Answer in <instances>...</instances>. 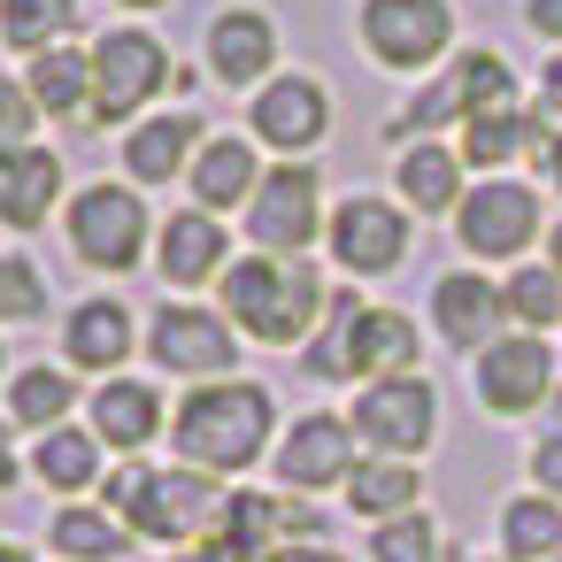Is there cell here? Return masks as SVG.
Returning <instances> with one entry per match:
<instances>
[{
    "instance_id": "1",
    "label": "cell",
    "mask_w": 562,
    "mask_h": 562,
    "mask_svg": "<svg viewBox=\"0 0 562 562\" xmlns=\"http://www.w3.org/2000/svg\"><path fill=\"white\" fill-rule=\"evenodd\" d=\"M170 439H178V462H193V470H247L270 439V393L262 385H201L170 416Z\"/></svg>"
},
{
    "instance_id": "2",
    "label": "cell",
    "mask_w": 562,
    "mask_h": 562,
    "mask_svg": "<svg viewBox=\"0 0 562 562\" xmlns=\"http://www.w3.org/2000/svg\"><path fill=\"white\" fill-rule=\"evenodd\" d=\"M224 301H232V316H239L255 339L293 347V339L324 316L331 293L316 285L308 262H293V255H255V262H232V270H224Z\"/></svg>"
},
{
    "instance_id": "3",
    "label": "cell",
    "mask_w": 562,
    "mask_h": 562,
    "mask_svg": "<svg viewBox=\"0 0 562 562\" xmlns=\"http://www.w3.org/2000/svg\"><path fill=\"white\" fill-rule=\"evenodd\" d=\"M416 362V324L393 308H339V339L316 347V378H401Z\"/></svg>"
},
{
    "instance_id": "4",
    "label": "cell",
    "mask_w": 562,
    "mask_h": 562,
    "mask_svg": "<svg viewBox=\"0 0 562 562\" xmlns=\"http://www.w3.org/2000/svg\"><path fill=\"white\" fill-rule=\"evenodd\" d=\"M170 86V55L147 32H109L93 47V124H116L132 109H147Z\"/></svg>"
},
{
    "instance_id": "5",
    "label": "cell",
    "mask_w": 562,
    "mask_h": 562,
    "mask_svg": "<svg viewBox=\"0 0 562 562\" xmlns=\"http://www.w3.org/2000/svg\"><path fill=\"white\" fill-rule=\"evenodd\" d=\"M370 447H385V454H416V447H431V431H439V393L424 385V378H370L362 385V401H355V416H347Z\"/></svg>"
},
{
    "instance_id": "6",
    "label": "cell",
    "mask_w": 562,
    "mask_h": 562,
    "mask_svg": "<svg viewBox=\"0 0 562 562\" xmlns=\"http://www.w3.org/2000/svg\"><path fill=\"white\" fill-rule=\"evenodd\" d=\"M70 239H78V255H86L93 270H132L139 247H147V209H139V193H124V186H86L78 209H70Z\"/></svg>"
},
{
    "instance_id": "7",
    "label": "cell",
    "mask_w": 562,
    "mask_h": 562,
    "mask_svg": "<svg viewBox=\"0 0 562 562\" xmlns=\"http://www.w3.org/2000/svg\"><path fill=\"white\" fill-rule=\"evenodd\" d=\"M454 224H462V247L470 255H524L539 239V193L516 186V178H485V186L462 193Z\"/></svg>"
},
{
    "instance_id": "8",
    "label": "cell",
    "mask_w": 562,
    "mask_h": 562,
    "mask_svg": "<svg viewBox=\"0 0 562 562\" xmlns=\"http://www.w3.org/2000/svg\"><path fill=\"white\" fill-rule=\"evenodd\" d=\"M447 32H454L447 0H370L362 9V40L385 70H424L447 47Z\"/></svg>"
},
{
    "instance_id": "9",
    "label": "cell",
    "mask_w": 562,
    "mask_h": 562,
    "mask_svg": "<svg viewBox=\"0 0 562 562\" xmlns=\"http://www.w3.org/2000/svg\"><path fill=\"white\" fill-rule=\"evenodd\" d=\"M247 232L262 255H301L316 239V170H301V162L270 170L247 201Z\"/></svg>"
},
{
    "instance_id": "10",
    "label": "cell",
    "mask_w": 562,
    "mask_h": 562,
    "mask_svg": "<svg viewBox=\"0 0 562 562\" xmlns=\"http://www.w3.org/2000/svg\"><path fill=\"white\" fill-rule=\"evenodd\" d=\"M216 485L201 477V470H155L147 477V501H139V516H132V531H147V539H193V531H209L216 524Z\"/></svg>"
},
{
    "instance_id": "11",
    "label": "cell",
    "mask_w": 562,
    "mask_h": 562,
    "mask_svg": "<svg viewBox=\"0 0 562 562\" xmlns=\"http://www.w3.org/2000/svg\"><path fill=\"white\" fill-rule=\"evenodd\" d=\"M547 347L539 339H493L485 355H477V401L485 408H501V416H524V408H539L547 401Z\"/></svg>"
},
{
    "instance_id": "12",
    "label": "cell",
    "mask_w": 562,
    "mask_h": 562,
    "mask_svg": "<svg viewBox=\"0 0 562 562\" xmlns=\"http://www.w3.org/2000/svg\"><path fill=\"white\" fill-rule=\"evenodd\" d=\"M331 247H339L347 270L385 278V270H401V255H408V224H401V209H385V201H347V209L331 216Z\"/></svg>"
},
{
    "instance_id": "13",
    "label": "cell",
    "mask_w": 562,
    "mask_h": 562,
    "mask_svg": "<svg viewBox=\"0 0 562 562\" xmlns=\"http://www.w3.org/2000/svg\"><path fill=\"white\" fill-rule=\"evenodd\" d=\"M255 132H262L270 147H285V155L316 147V139L331 132V101H324V86H316V78H278V86H262V101H255Z\"/></svg>"
},
{
    "instance_id": "14",
    "label": "cell",
    "mask_w": 562,
    "mask_h": 562,
    "mask_svg": "<svg viewBox=\"0 0 562 562\" xmlns=\"http://www.w3.org/2000/svg\"><path fill=\"white\" fill-rule=\"evenodd\" d=\"M155 362H170L178 378H224L232 370V331L209 308H162L155 316Z\"/></svg>"
},
{
    "instance_id": "15",
    "label": "cell",
    "mask_w": 562,
    "mask_h": 562,
    "mask_svg": "<svg viewBox=\"0 0 562 562\" xmlns=\"http://www.w3.org/2000/svg\"><path fill=\"white\" fill-rule=\"evenodd\" d=\"M55 193H63V162H55L47 147H16V155H0V224H16V232L47 224Z\"/></svg>"
},
{
    "instance_id": "16",
    "label": "cell",
    "mask_w": 562,
    "mask_h": 562,
    "mask_svg": "<svg viewBox=\"0 0 562 562\" xmlns=\"http://www.w3.org/2000/svg\"><path fill=\"white\" fill-rule=\"evenodd\" d=\"M278 477L301 485V493L339 485V477H347V424H339V416H301L293 439H285V454H278Z\"/></svg>"
},
{
    "instance_id": "17",
    "label": "cell",
    "mask_w": 562,
    "mask_h": 562,
    "mask_svg": "<svg viewBox=\"0 0 562 562\" xmlns=\"http://www.w3.org/2000/svg\"><path fill=\"white\" fill-rule=\"evenodd\" d=\"M201 147V116H155V124H139L132 139H124V170L139 178V186H162V178H178L186 170V155Z\"/></svg>"
},
{
    "instance_id": "18",
    "label": "cell",
    "mask_w": 562,
    "mask_h": 562,
    "mask_svg": "<svg viewBox=\"0 0 562 562\" xmlns=\"http://www.w3.org/2000/svg\"><path fill=\"white\" fill-rule=\"evenodd\" d=\"M209 55H216V78H224V86H247V78H262V70H270V55H278V32H270V16H255V9H232V16H216V32H209Z\"/></svg>"
},
{
    "instance_id": "19",
    "label": "cell",
    "mask_w": 562,
    "mask_h": 562,
    "mask_svg": "<svg viewBox=\"0 0 562 562\" xmlns=\"http://www.w3.org/2000/svg\"><path fill=\"white\" fill-rule=\"evenodd\" d=\"M501 308H508V301H501L485 278H439V293H431V316H439V331H447L454 347H493Z\"/></svg>"
},
{
    "instance_id": "20",
    "label": "cell",
    "mask_w": 562,
    "mask_h": 562,
    "mask_svg": "<svg viewBox=\"0 0 562 562\" xmlns=\"http://www.w3.org/2000/svg\"><path fill=\"white\" fill-rule=\"evenodd\" d=\"M93 431H101L109 447H147V439L162 431V401H155V385H139V378H109V385L93 393Z\"/></svg>"
},
{
    "instance_id": "21",
    "label": "cell",
    "mask_w": 562,
    "mask_h": 562,
    "mask_svg": "<svg viewBox=\"0 0 562 562\" xmlns=\"http://www.w3.org/2000/svg\"><path fill=\"white\" fill-rule=\"evenodd\" d=\"M216 270H224V224H216L209 209L170 216V232H162V278H170V285H201V278H216Z\"/></svg>"
},
{
    "instance_id": "22",
    "label": "cell",
    "mask_w": 562,
    "mask_h": 562,
    "mask_svg": "<svg viewBox=\"0 0 562 562\" xmlns=\"http://www.w3.org/2000/svg\"><path fill=\"white\" fill-rule=\"evenodd\" d=\"M255 186H262V170H255V147H247V139H209V147H201V162H193L201 209H239Z\"/></svg>"
},
{
    "instance_id": "23",
    "label": "cell",
    "mask_w": 562,
    "mask_h": 562,
    "mask_svg": "<svg viewBox=\"0 0 562 562\" xmlns=\"http://www.w3.org/2000/svg\"><path fill=\"white\" fill-rule=\"evenodd\" d=\"M63 347H70V362H86V370L124 362V355H132V316H124V301H78Z\"/></svg>"
},
{
    "instance_id": "24",
    "label": "cell",
    "mask_w": 562,
    "mask_h": 562,
    "mask_svg": "<svg viewBox=\"0 0 562 562\" xmlns=\"http://www.w3.org/2000/svg\"><path fill=\"white\" fill-rule=\"evenodd\" d=\"M270 524H278V508H270L262 493H232V501L216 508V524H209V547H216L224 562H262V554L278 547Z\"/></svg>"
},
{
    "instance_id": "25",
    "label": "cell",
    "mask_w": 562,
    "mask_h": 562,
    "mask_svg": "<svg viewBox=\"0 0 562 562\" xmlns=\"http://www.w3.org/2000/svg\"><path fill=\"white\" fill-rule=\"evenodd\" d=\"M32 101H40L47 116H78V109H93V55H70V47L32 55Z\"/></svg>"
},
{
    "instance_id": "26",
    "label": "cell",
    "mask_w": 562,
    "mask_h": 562,
    "mask_svg": "<svg viewBox=\"0 0 562 562\" xmlns=\"http://www.w3.org/2000/svg\"><path fill=\"white\" fill-rule=\"evenodd\" d=\"M401 201L439 216V209H462V155L447 147H408L401 155Z\"/></svg>"
},
{
    "instance_id": "27",
    "label": "cell",
    "mask_w": 562,
    "mask_h": 562,
    "mask_svg": "<svg viewBox=\"0 0 562 562\" xmlns=\"http://www.w3.org/2000/svg\"><path fill=\"white\" fill-rule=\"evenodd\" d=\"M78 24V0H0V40L16 55H47Z\"/></svg>"
},
{
    "instance_id": "28",
    "label": "cell",
    "mask_w": 562,
    "mask_h": 562,
    "mask_svg": "<svg viewBox=\"0 0 562 562\" xmlns=\"http://www.w3.org/2000/svg\"><path fill=\"white\" fill-rule=\"evenodd\" d=\"M416 493H424V477H416L408 462H362V470H355V485H347L355 516H378V524L408 516V508H416Z\"/></svg>"
},
{
    "instance_id": "29",
    "label": "cell",
    "mask_w": 562,
    "mask_h": 562,
    "mask_svg": "<svg viewBox=\"0 0 562 562\" xmlns=\"http://www.w3.org/2000/svg\"><path fill=\"white\" fill-rule=\"evenodd\" d=\"M516 147H531V116H524V109H485V116H470V132H462V162H477V170L508 162Z\"/></svg>"
},
{
    "instance_id": "30",
    "label": "cell",
    "mask_w": 562,
    "mask_h": 562,
    "mask_svg": "<svg viewBox=\"0 0 562 562\" xmlns=\"http://www.w3.org/2000/svg\"><path fill=\"white\" fill-rule=\"evenodd\" d=\"M501 539H508L516 562H547V554L562 547V508H554V493H547V501H516V508L501 516Z\"/></svg>"
},
{
    "instance_id": "31",
    "label": "cell",
    "mask_w": 562,
    "mask_h": 562,
    "mask_svg": "<svg viewBox=\"0 0 562 562\" xmlns=\"http://www.w3.org/2000/svg\"><path fill=\"white\" fill-rule=\"evenodd\" d=\"M70 378L63 370H24L16 378V393H9V408H16V424H40V431H55L63 416H70Z\"/></svg>"
},
{
    "instance_id": "32",
    "label": "cell",
    "mask_w": 562,
    "mask_h": 562,
    "mask_svg": "<svg viewBox=\"0 0 562 562\" xmlns=\"http://www.w3.org/2000/svg\"><path fill=\"white\" fill-rule=\"evenodd\" d=\"M32 470H40L47 485L78 493V485H93V439H86V431H47L40 454H32Z\"/></svg>"
},
{
    "instance_id": "33",
    "label": "cell",
    "mask_w": 562,
    "mask_h": 562,
    "mask_svg": "<svg viewBox=\"0 0 562 562\" xmlns=\"http://www.w3.org/2000/svg\"><path fill=\"white\" fill-rule=\"evenodd\" d=\"M55 547L70 562H109V554H124V531L109 516H93V508H63L55 516Z\"/></svg>"
},
{
    "instance_id": "34",
    "label": "cell",
    "mask_w": 562,
    "mask_h": 562,
    "mask_svg": "<svg viewBox=\"0 0 562 562\" xmlns=\"http://www.w3.org/2000/svg\"><path fill=\"white\" fill-rule=\"evenodd\" d=\"M454 86H462V116H485V109H508V63L485 47V55H462L454 63Z\"/></svg>"
},
{
    "instance_id": "35",
    "label": "cell",
    "mask_w": 562,
    "mask_h": 562,
    "mask_svg": "<svg viewBox=\"0 0 562 562\" xmlns=\"http://www.w3.org/2000/svg\"><path fill=\"white\" fill-rule=\"evenodd\" d=\"M508 316H524V324H554V308H562V270L554 262H531V270H516L508 278Z\"/></svg>"
},
{
    "instance_id": "36",
    "label": "cell",
    "mask_w": 562,
    "mask_h": 562,
    "mask_svg": "<svg viewBox=\"0 0 562 562\" xmlns=\"http://www.w3.org/2000/svg\"><path fill=\"white\" fill-rule=\"evenodd\" d=\"M439 554V539H431V516H393L385 531H378V562H431Z\"/></svg>"
},
{
    "instance_id": "37",
    "label": "cell",
    "mask_w": 562,
    "mask_h": 562,
    "mask_svg": "<svg viewBox=\"0 0 562 562\" xmlns=\"http://www.w3.org/2000/svg\"><path fill=\"white\" fill-rule=\"evenodd\" d=\"M40 301H47L40 270H32V262H16V255H0V324H16V316H40Z\"/></svg>"
},
{
    "instance_id": "38",
    "label": "cell",
    "mask_w": 562,
    "mask_h": 562,
    "mask_svg": "<svg viewBox=\"0 0 562 562\" xmlns=\"http://www.w3.org/2000/svg\"><path fill=\"white\" fill-rule=\"evenodd\" d=\"M32 124H40V101H32V86H9V78H0V155L32 147Z\"/></svg>"
},
{
    "instance_id": "39",
    "label": "cell",
    "mask_w": 562,
    "mask_h": 562,
    "mask_svg": "<svg viewBox=\"0 0 562 562\" xmlns=\"http://www.w3.org/2000/svg\"><path fill=\"white\" fill-rule=\"evenodd\" d=\"M147 477H155V470H116V477L101 485V493H109V508H116L124 524L139 516V501H147Z\"/></svg>"
},
{
    "instance_id": "40",
    "label": "cell",
    "mask_w": 562,
    "mask_h": 562,
    "mask_svg": "<svg viewBox=\"0 0 562 562\" xmlns=\"http://www.w3.org/2000/svg\"><path fill=\"white\" fill-rule=\"evenodd\" d=\"M531 470H539V485H554V501H562V431H554V439L531 454Z\"/></svg>"
},
{
    "instance_id": "41",
    "label": "cell",
    "mask_w": 562,
    "mask_h": 562,
    "mask_svg": "<svg viewBox=\"0 0 562 562\" xmlns=\"http://www.w3.org/2000/svg\"><path fill=\"white\" fill-rule=\"evenodd\" d=\"M262 562H339L331 547H301V539H285V547H270Z\"/></svg>"
},
{
    "instance_id": "42",
    "label": "cell",
    "mask_w": 562,
    "mask_h": 562,
    "mask_svg": "<svg viewBox=\"0 0 562 562\" xmlns=\"http://www.w3.org/2000/svg\"><path fill=\"white\" fill-rule=\"evenodd\" d=\"M531 32H547V40H562V0H531Z\"/></svg>"
},
{
    "instance_id": "43",
    "label": "cell",
    "mask_w": 562,
    "mask_h": 562,
    "mask_svg": "<svg viewBox=\"0 0 562 562\" xmlns=\"http://www.w3.org/2000/svg\"><path fill=\"white\" fill-rule=\"evenodd\" d=\"M278 524H285V531H301V539H308V531H316V508H308V501H285V508H278Z\"/></svg>"
},
{
    "instance_id": "44",
    "label": "cell",
    "mask_w": 562,
    "mask_h": 562,
    "mask_svg": "<svg viewBox=\"0 0 562 562\" xmlns=\"http://www.w3.org/2000/svg\"><path fill=\"white\" fill-rule=\"evenodd\" d=\"M539 86H547V116H562V55H547V78Z\"/></svg>"
},
{
    "instance_id": "45",
    "label": "cell",
    "mask_w": 562,
    "mask_h": 562,
    "mask_svg": "<svg viewBox=\"0 0 562 562\" xmlns=\"http://www.w3.org/2000/svg\"><path fill=\"white\" fill-rule=\"evenodd\" d=\"M16 485V447H9V424H0V493Z\"/></svg>"
},
{
    "instance_id": "46",
    "label": "cell",
    "mask_w": 562,
    "mask_h": 562,
    "mask_svg": "<svg viewBox=\"0 0 562 562\" xmlns=\"http://www.w3.org/2000/svg\"><path fill=\"white\" fill-rule=\"evenodd\" d=\"M539 162H547V178L562 186V139H547V147H539Z\"/></svg>"
},
{
    "instance_id": "47",
    "label": "cell",
    "mask_w": 562,
    "mask_h": 562,
    "mask_svg": "<svg viewBox=\"0 0 562 562\" xmlns=\"http://www.w3.org/2000/svg\"><path fill=\"white\" fill-rule=\"evenodd\" d=\"M178 562H224V554H216V547H209V539H201V547H186V554H178Z\"/></svg>"
},
{
    "instance_id": "48",
    "label": "cell",
    "mask_w": 562,
    "mask_h": 562,
    "mask_svg": "<svg viewBox=\"0 0 562 562\" xmlns=\"http://www.w3.org/2000/svg\"><path fill=\"white\" fill-rule=\"evenodd\" d=\"M0 562H32V554H24V547H9V539H0Z\"/></svg>"
},
{
    "instance_id": "49",
    "label": "cell",
    "mask_w": 562,
    "mask_h": 562,
    "mask_svg": "<svg viewBox=\"0 0 562 562\" xmlns=\"http://www.w3.org/2000/svg\"><path fill=\"white\" fill-rule=\"evenodd\" d=\"M554 270H562V224H554Z\"/></svg>"
},
{
    "instance_id": "50",
    "label": "cell",
    "mask_w": 562,
    "mask_h": 562,
    "mask_svg": "<svg viewBox=\"0 0 562 562\" xmlns=\"http://www.w3.org/2000/svg\"><path fill=\"white\" fill-rule=\"evenodd\" d=\"M132 9H162V0H132Z\"/></svg>"
},
{
    "instance_id": "51",
    "label": "cell",
    "mask_w": 562,
    "mask_h": 562,
    "mask_svg": "<svg viewBox=\"0 0 562 562\" xmlns=\"http://www.w3.org/2000/svg\"><path fill=\"white\" fill-rule=\"evenodd\" d=\"M554 424H562V393H554Z\"/></svg>"
},
{
    "instance_id": "52",
    "label": "cell",
    "mask_w": 562,
    "mask_h": 562,
    "mask_svg": "<svg viewBox=\"0 0 562 562\" xmlns=\"http://www.w3.org/2000/svg\"><path fill=\"white\" fill-rule=\"evenodd\" d=\"M554 562H562V554H554Z\"/></svg>"
}]
</instances>
